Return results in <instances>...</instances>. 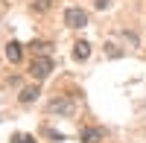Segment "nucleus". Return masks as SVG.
Here are the masks:
<instances>
[{
	"label": "nucleus",
	"instance_id": "obj_1",
	"mask_svg": "<svg viewBox=\"0 0 146 143\" xmlns=\"http://www.w3.org/2000/svg\"><path fill=\"white\" fill-rule=\"evenodd\" d=\"M47 111L50 114H62V117H76V99L67 97V93H62V97H56L47 102Z\"/></svg>",
	"mask_w": 146,
	"mask_h": 143
},
{
	"label": "nucleus",
	"instance_id": "obj_2",
	"mask_svg": "<svg viewBox=\"0 0 146 143\" xmlns=\"http://www.w3.org/2000/svg\"><path fill=\"white\" fill-rule=\"evenodd\" d=\"M50 73H53V58L50 56H35V62L29 64V76L38 79V82H44Z\"/></svg>",
	"mask_w": 146,
	"mask_h": 143
},
{
	"label": "nucleus",
	"instance_id": "obj_3",
	"mask_svg": "<svg viewBox=\"0 0 146 143\" xmlns=\"http://www.w3.org/2000/svg\"><path fill=\"white\" fill-rule=\"evenodd\" d=\"M64 23H67L70 29H82V26H88V12L79 9V6L64 9Z\"/></svg>",
	"mask_w": 146,
	"mask_h": 143
},
{
	"label": "nucleus",
	"instance_id": "obj_4",
	"mask_svg": "<svg viewBox=\"0 0 146 143\" xmlns=\"http://www.w3.org/2000/svg\"><path fill=\"white\" fill-rule=\"evenodd\" d=\"M79 137H82V143H102V140H108V128L105 126H82Z\"/></svg>",
	"mask_w": 146,
	"mask_h": 143
},
{
	"label": "nucleus",
	"instance_id": "obj_5",
	"mask_svg": "<svg viewBox=\"0 0 146 143\" xmlns=\"http://www.w3.org/2000/svg\"><path fill=\"white\" fill-rule=\"evenodd\" d=\"M21 56H23V44L9 41V44H6V58H9L12 64H18V62H21Z\"/></svg>",
	"mask_w": 146,
	"mask_h": 143
},
{
	"label": "nucleus",
	"instance_id": "obj_6",
	"mask_svg": "<svg viewBox=\"0 0 146 143\" xmlns=\"http://www.w3.org/2000/svg\"><path fill=\"white\" fill-rule=\"evenodd\" d=\"M91 56V44L88 41H76L73 44V58H76V62H82V58H88Z\"/></svg>",
	"mask_w": 146,
	"mask_h": 143
},
{
	"label": "nucleus",
	"instance_id": "obj_7",
	"mask_svg": "<svg viewBox=\"0 0 146 143\" xmlns=\"http://www.w3.org/2000/svg\"><path fill=\"white\" fill-rule=\"evenodd\" d=\"M38 93H41V91L35 88V85H32V88H23V91H21V102H35V99H38Z\"/></svg>",
	"mask_w": 146,
	"mask_h": 143
},
{
	"label": "nucleus",
	"instance_id": "obj_8",
	"mask_svg": "<svg viewBox=\"0 0 146 143\" xmlns=\"http://www.w3.org/2000/svg\"><path fill=\"white\" fill-rule=\"evenodd\" d=\"M12 143H35L32 134H12Z\"/></svg>",
	"mask_w": 146,
	"mask_h": 143
},
{
	"label": "nucleus",
	"instance_id": "obj_9",
	"mask_svg": "<svg viewBox=\"0 0 146 143\" xmlns=\"http://www.w3.org/2000/svg\"><path fill=\"white\" fill-rule=\"evenodd\" d=\"M32 50H35V56H38V53H41V56H47V53H50V44H44V41L38 44V41H35V44H32Z\"/></svg>",
	"mask_w": 146,
	"mask_h": 143
},
{
	"label": "nucleus",
	"instance_id": "obj_10",
	"mask_svg": "<svg viewBox=\"0 0 146 143\" xmlns=\"http://www.w3.org/2000/svg\"><path fill=\"white\" fill-rule=\"evenodd\" d=\"M123 35H126V38L131 41V47H137V44H140V41H137V35H135V32H131V29H123Z\"/></svg>",
	"mask_w": 146,
	"mask_h": 143
},
{
	"label": "nucleus",
	"instance_id": "obj_11",
	"mask_svg": "<svg viewBox=\"0 0 146 143\" xmlns=\"http://www.w3.org/2000/svg\"><path fill=\"white\" fill-rule=\"evenodd\" d=\"M35 9H41V12H44V9H50V0H38V3H35Z\"/></svg>",
	"mask_w": 146,
	"mask_h": 143
},
{
	"label": "nucleus",
	"instance_id": "obj_12",
	"mask_svg": "<svg viewBox=\"0 0 146 143\" xmlns=\"http://www.w3.org/2000/svg\"><path fill=\"white\" fill-rule=\"evenodd\" d=\"M108 3H111V0H94V6H96V9H105Z\"/></svg>",
	"mask_w": 146,
	"mask_h": 143
}]
</instances>
